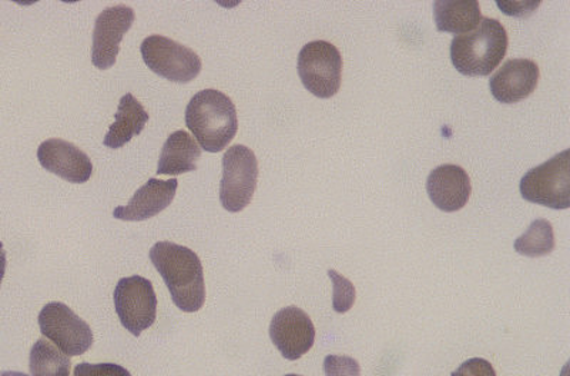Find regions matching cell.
Instances as JSON below:
<instances>
[{
    "label": "cell",
    "instance_id": "obj_18",
    "mask_svg": "<svg viewBox=\"0 0 570 376\" xmlns=\"http://www.w3.org/2000/svg\"><path fill=\"white\" fill-rule=\"evenodd\" d=\"M434 17L440 32L455 34L472 32L482 20L481 7L476 0H436Z\"/></svg>",
    "mask_w": 570,
    "mask_h": 376
},
{
    "label": "cell",
    "instance_id": "obj_15",
    "mask_svg": "<svg viewBox=\"0 0 570 376\" xmlns=\"http://www.w3.org/2000/svg\"><path fill=\"white\" fill-rule=\"evenodd\" d=\"M177 180L150 179L131 197L129 205L117 207L114 217L121 221H145L159 216L175 200Z\"/></svg>",
    "mask_w": 570,
    "mask_h": 376
},
{
    "label": "cell",
    "instance_id": "obj_4",
    "mask_svg": "<svg viewBox=\"0 0 570 376\" xmlns=\"http://www.w3.org/2000/svg\"><path fill=\"white\" fill-rule=\"evenodd\" d=\"M519 190L534 205L567 210L570 206V151L563 150L529 170L522 177Z\"/></svg>",
    "mask_w": 570,
    "mask_h": 376
},
{
    "label": "cell",
    "instance_id": "obj_7",
    "mask_svg": "<svg viewBox=\"0 0 570 376\" xmlns=\"http://www.w3.org/2000/svg\"><path fill=\"white\" fill-rule=\"evenodd\" d=\"M147 68L173 83H190L202 72V59L175 40L151 34L140 46Z\"/></svg>",
    "mask_w": 570,
    "mask_h": 376
},
{
    "label": "cell",
    "instance_id": "obj_17",
    "mask_svg": "<svg viewBox=\"0 0 570 376\" xmlns=\"http://www.w3.org/2000/svg\"><path fill=\"white\" fill-rule=\"evenodd\" d=\"M202 147L185 130H178L163 146L157 175L178 176L196 171Z\"/></svg>",
    "mask_w": 570,
    "mask_h": 376
},
{
    "label": "cell",
    "instance_id": "obj_23",
    "mask_svg": "<svg viewBox=\"0 0 570 376\" xmlns=\"http://www.w3.org/2000/svg\"><path fill=\"white\" fill-rule=\"evenodd\" d=\"M73 376H131V374L116 364L81 363L76 365Z\"/></svg>",
    "mask_w": 570,
    "mask_h": 376
},
{
    "label": "cell",
    "instance_id": "obj_21",
    "mask_svg": "<svg viewBox=\"0 0 570 376\" xmlns=\"http://www.w3.org/2000/svg\"><path fill=\"white\" fill-rule=\"evenodd\" d=\"M328 277L334 284V311L338 314L348 313L355 303V288L353 283L341 276L335 269H328Z\"/></svg>",
    "mask_w": 570,
    "mask_h": 376
},
{
    "label": "cell",
    "instance_id": "obj_10",
    "mask_svg": "<svg viewBox=\"0 0 570 376\" xmlns=\"http://www.w3.org/2000/svg\"><path fill=\"white\" fill-rule=\"evenodd\" d=\"M136 19L135 10L126 4L107 8L96 19L91 62L100 70L114 68L120 42Z\"/></svg>",
    "mask_w": 570,
    "mask_h": 376
},
{
    "label": "cell",
    "instance_id": "obj_27",
    "mask_svg": "<svg viewBox=\"0 0 570 376\" xmlns=\"http://www.w3.org/2000/svg\"><path fill=\"white\" fill-rule=\"evenodd\" d=\"M285 376H299V375L289 374V375H285Z\"/></svg>",
    "mask_w": 570,
    "mask_h": 376
},
{
    "label": "cell",
    "instance_id": "obj_5",
    "mask_svg": "<svg viewBox=\"0 0 570 376\" xmlns=\"http://www.w3.org/2000/svg\"><path fill=\"white\" fill-rule=\"evenodd\" d=\"M298 75L305 89L320 99L338 93L343 75V56L333 43L314 40L298 55Z\"/></svg>",
    "mask_w": 570,
    "mask_h": 376
},
{
    "label": "cell",
    "instance_id": "obj_2",
    "mask_svg": "<svg viewBox=\"0 0 570 376\" xmlns=\"http://www.w3.org/2000/svg\"><path fill=\"white\" fill-rule=\"evenodd\" d=\"M186 125L203 150L220 152L237 135L236 106L222 91H198L187 105Z\"/></svg>",
    "mask_w": 570,
    "mask_h": 376
},
{
    "label": "cell",
    "instance_id": "obj_6",
    "mask_svg": "<svg viewBox=\"0 0 570 376\" xmlns=\"http://www.w3.org/2000/svg\"><path fill=\"white\" fill-rule=\"evenodd\" d=\"M258 180V161L252 149L233 146L224 152L220 185L222 206L230 212H240L253 200Z\"/></svg>",
    "mask_w": 570,
    "mask_h": 376
},
{
    "label": "cell",
    "instance_id": "obj_25",
    "mask_svg": "<svg viewBox=\"0 0 570 376\" xmlns=\"http://www.w3.org/2000/svg\"><path fill=\"white\" fill-rule=\"evenodd\" d=\"M4 273H7V251L3 250V244L0 243V286H2Z\"/></svg>",
    "mask_w": 570,
    "mask_h": 376
},
{
    "label": "cell",
    "instance_id": "obj_8",
    "mask_svg": "<svg viewBox=\"0 0 570 376\" xmlns=\"http://www.w3.org/2000/svg\"><path fill=\"white\" fill-rule=\"evenodd\" d=\"M39 327L40 333L69 358L88 353L94 345V333L88 323L62 303L45 305L39 314Z\"/></svg>",
    "mask_w": 570,
    "mask_h": 376
},
{
    "label": "cell",
    "instance_id": "obj_3",
    "mask_svg": "<svg viewBox=\"0 0 570 376\" xmlns=\"http://www.w3.org/2000/svg\"><path fill=\"white\" fill-rule=\"evenodd\" d=\"M508 50V33L498 19L482 18L472 32L455 37L451 43V60L458 72L465 76H490Z\"/></svg>",
    "mask_w": 570,
    "mask_h": 376
},
{
    "label": "cell",
    "instance_id": "obj_9",
    "mask_svg": "<svg viewBox=\"0 0 570 376\" xmlns=\"http://www.w3.org/2000/svg\"><path fill=\"white\" fill-rule=\"evenodd\" d=\"M115 308L127 332L140 337L156 323L157 297L153 284L140 276L121 278L115 289Z\"/></svg>",
    "mask_w": 570,
    "mask_h": 376
},
{
    "label": "cell",
    "instance_id": "obj_22",
    "mask_svg": "<svg viewBox=\"0 0 570 376\" xmlns=\"http://www.w3.org/2000/svg\"><path fill=\"white\" fill-rule=\"evenodd\" d=\"M325 376H361L358 360L343 355H328L324 359Z\"/></svg>",
    "mask_w": 570,
    "mask_h": 376
},
{
    "label": "cell",
    "instance_id": "obj_24",
    "mask_svg": "<svg viewBox=\"0 0 570 376\" xmlns=\"http://www.w3.org/2000/svg\"><path fill=\"white\" fill-rule=\"evenodd\" d=\"M451 376H497L490 360L482 358L468 359Z\"/></svg>",
    "mask_w": 570,
    "mask_h": 376
},
{
    "label": "cell",
    "instance_id": "obj_1",
    "mask_svg": "<svg viewBox=\"0 0 570 376\" xmlns=\"http://www.w3.org/2000/svg\"><path fill=\"white\" fill-rule=\"evenodd\" d=\"M150 260L165 279L178 309L197 313L205 307V271L195 251L175 243L160 241L151 247Z\"/></svg>",
    "mask_w": 570,
    "mask_h": 376
},
{
    "label": "cell",
    "instance_id": "obj_11",
    "mask_svg": "<svg viewBox=\"0 0 570 376\" xmlns=\"http://www.w3.org/2000/svg\"><path fill=\"white\" fill-rule=\"evenodd\" d=\"M269 338L285 359L297 360L313 348L315 327L312 318L293 305L274 315Z\"/></svg>",
    "mask_w": 570,
    "mask_h": 376
},
{
    "label": "cell",
    "instance_id": "obj_19",
    "mask_svg": "<svg viewBox=\"0 0 570 376\" xmlns=\"http://www.w3.org/2000/svg\"><path fill=\"white\" fill-rule=\"evenodd\" d=\"M29 368L32 376H70L71 363L62 350L40 338L30 350Z\"/></svg>",
    "mask_w": 570,
    "mask_h": 376
},
{
    "label": "cell",
    "instance_id": "obj_26",
    "mask_svg": "<svg viewBox=\"0 0 570 376\" xmlns=\"http://www.w3.org/2000/svg\"><path fill=\"white\" fill-rule=\"evenodd\" d=\"M0 376H28V375L23 374V373H17V370H2V373H0Z\"/></svg>",
    "mask_w": 570,
    "mask_h": 376
},
{
    "label": "cell",
    "instance_id": "obj_14",
    "mask_svg": "<svg viewBox=\"0 0 570 376\" xmlns=\"http://www.w3.org/2000/svg\"><path fill=\"white\" fill-rule=\"evenodd\" d=\"M426 191L436 208L454 212L466 206L472 192L470 176L456 165H442L431 171Z\"/></svg>",
    "mask_w": 570,
    "mask_h": 376
},
{
    "label": "cell",
    "instance_id": "obj_12",
    "mask_svg": "<svg viewBox=\"0 0 570 376\" xmlns=\"http://www.w3.org/2000/svg\"><path fill=\"white\" fill-rule=\"evenodd\" d=\"M38 160L45 170L76 185L88 181L94 172L90 157L62 139L43 141L38 149Z\"/></svg>",
    "mask_w": 570,
    "mask_h": 376
},
{
    "label": "cell",
    "instance_id": "obj_13",
    "mask_svg": "<svg viewBox=\"0 0 570 376\" xmlns=\"http://www.w3.org/2000/svg\"><path fill=\"white\" fill-rule=\"evenodd\" d=\"M539 66L529 59L508 60L490 80L493 98L501 103H518L538 88Z\"/></svg>",
    "mask_w": 570,
    "mask_h": 376
},
{
    "label": "cell",
    "instance_id": "obj_16",
    "mask_svg": "<svg viewBox=\"0 0 570 376\" xmlns=\"http://www.w3.org/2000/svg\"><path fill=\"white\" fill-rule=\"evenodd\" d=\"M115 116L116 121L110 126L104 140V145L114 150L121 149L134 140V137L139 136L150 119L140 101L130 93L121 98Z\"/></svg>",
    "mask_w": 570,
    "mask_h": 376
},
{
    "label": "cell",
    "instance_id": "obj_20",
    "mask_svg": "<svg viewBox=\"0 0 570 376\" xmlns=\"http://www.w3.org/2000/svg\"><path fill=\"white\" fill-rule=\"evenodd\" d=\"M554 248V234L551 222L539 218L529 226L525 234L517 238L515 251L529 258L548 256Z\"/></svg>",
    "mask_w": 570,
    "mask_h": 376
}]
</instances>
